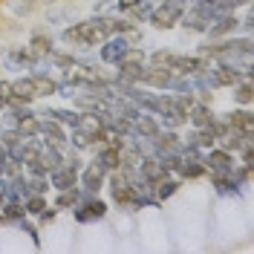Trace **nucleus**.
<instances>
[{
  "mask_svg": "<svg viewBox=\"0 0 254 254\" xmlns=\"http://www.w3.org/2000/svg\"><path fill=\"white\" fill-rule=\"evenodd\" d=\"M139 122H136V130L142 133V136H156L159 133V122L156 119H147V116H136Z\"/></svg>",
  "mask_w": 254,
  "mask_h": 254,
  "instance_id": "nucleus-18",
  "label": "nucleus"
},
{
  "mask_svg": "<svg viewBox=\"0 0 254 254\" xmlns=\"http://www.w3.org/2000/svg\"><path fill=\"white\" fill-rule=\"evenodd\" d=\"M231 153L228 150H222V147H217V150H211L208 153V165H211V171H231Z\"/></svg>",
  "mask_w": 254,
  "mask_h": 254,
  "instance_id": "nucleus-11",
  "label": "nucleus"
},
{
  "mask_svg": "<svg viewBox=\"0 0 254 254\" xmlns=\"http://www.w3.org/2000/svg\"><path fill=\"white\" fill-rule=\"evenodd\" d=\"M188 119L193 122L196 130H205V127H211V122H214V116H211V110H208L205 104H196V107L188 113Z\"/></svg>",
  "mask_w": 254,
  "mask_h": 254,
  "instance_id": "nucleus-13",
  "label": "nucleus"
},
{
  "mask_svg": "<svg viewBox=\"0 0 254 254\" xmlns=\"http://www.w3.org/2000/svg\"><path fill=\"white\" fill-rule=\"evenodd\" d=\"M144 84H150V87H159V90H165V87H171L174 84V69H168V66H150V69H144L142 78Z\"/></svg>",
  "mask_w": 254,
  "mask_h": 254,
  "instance_id": "nucleus-2",
  "label": "nucleus"
},
{
  "mask_svg": "<svg viewBox=\"0 0 254 254\" xmlns=\"http://www.w3.org/2000/svg\"><path fill=\"white\" fill-rule=\"evenodd\" d=\"M17 133L20 136H35V133H41V122L35 116H17Z\"/></svg>",
  "mask_w": 254,
  "mask_h": 254,
  "instance_id": "nucleus-15",
  "label": "nucleus"
},
{
  "mask_svg": "<svg viewBox=\"0 0 254 254\" xmlns=\"http://www.w3.org/2000/svg\"><path fill=\"white\" fill-rule=\"evenodd\" d=\"M171 64H174V55L171 52H156L153 55V66H168L171 69Z\"/></svg>",
  "mask_w": 254,
  "mask_h": 254,
  "instance_id": "nucleus-25",
  "label": "nucleus"
},
{
  "mask_svg": "<svg viewBox=\"0 0 254 254\" xmlns=\"http://www.w3.org/2000/svg\"><path fill=\"white\" fill-rule=\"evenodd\" d=\"M182 23H185V29H208L211 26V12H208L205 6H193L190 12H182V17H179Z\"/></svg>",
  "mask_w": 254,
  "mask_h": 254,
  "instance_id": "nucleus-3",
  "label": "nucleus"
},
{
  "mask_svg": "<svg viewBox=\"0 0 254 254\" xmlns=\"http://www.w3.org/2000/svg\"><path fill=\"white\" fill-rule=\"evenodd\" d=\"M234 87H237V101L243 107H249V104H252V78L246 75V78L240 81V84H234Z\"/></svg>",
  "mask_w": 254,
  "mask_h": 254,
  "instance_id": "nucleus-19",
  "label": "nucleus"
},
{
  "mask_svg": "<svg viewBox=\"0 0 254 254\" xmlns=\"http://www.w3.org/2000/svg\"><path fill=\"white\" fill-rule=\"evenodd\" d=\"M153 139H156V147H159V150H165V153H174L176 147H179V139H176V133H162V130H159Z\"/></svg>",
  "mask_w": 254,
  "mask_h": 254,
  "instance_id": "nucleus-17",
  "label": "nucleus"
},
{
  "mask_svg": "<svg viewBox=\"0 0 254 254\" xmlns=\"http://www.w3.org/2000/svg\"><path fill=\"white\" fill-rule=\"evenodd\" d=\"M179 17H182V6L179 3H162L156 12H150V23L156 29H171L174 23H179Z\"/></svg>",
  "mask_w": 254,
  "mask_h": 254,
  "instance_id": "nucleus-1",
  "label": "nucleus"
},
{
  "mask_svg": "<svg viewBox=\"0 0 254 254\" xmlns=\"http://www.w3.org/2000/svg\"><path fill=\"white\" fill-rule=\"evenodd\" d=\"M246 78L240 69H234V66H220L217 72H214V78H211V84L214 87H234V84H240V81Z\"/></svg>",
  "mask_w": 254,
  "mask_h": 254,
  "instance_id": "nucleus-6",
  "label": "nucleus"
},
{
  "mask_svg": "<svg viewBox=\"0 0 254 254\" xmlns=\"http://www.w3.org/2000/svg\"><path fill=\"white\" fill-rule=\"evenodd\" d=\"M26 211H29V214L47 211V202H44V196H29V199H26Z\"/></svg>",
  "mask_w": 254,
  "mask_h": 254,
  "instance_id": "nucleus-24",
  "label": "nucleus"
},
{
  "mask_svg": "<svg viewBox=\"0 0 254 254\" xmlns=\"http://www.w3.org/2000/svg\"><path fill=\"white\" fill-rule=\"evenodd\" d=\"M225 122H228L231 130H237V133H243V136H252L254 133V122H252V113L249 110L231 113V116H225Z\"/></svg>",
  "mask_w": 254,
  "mask_h": 254,
  "instance_id": "nucleus-5",
  "label": "nucleus"
},
{
  "mask_svg": "<svg viewBox=\"0 0 254 254\" xmlns=\"http://www.w3.org/2000/svg\"><path fill=\"white\" fill-rule=\"evenodd\" d=\"M29 81H32V93H35V98L52 95L55 90H58V84L49 78V75H29Z\"/></svg>",
  "mask_w": 254,
  "mask_h": 254,
  "instance_id": "nucleus-10",
  "label": "nucleus"
},
{
  "mask_svg": "<svg viewBox=\"0 0 254 254\" xmlns=\"http://www.w3.org/2000/svg\"><path fill=\"white\" fill-rule=\"evenodd\" d=\"M113 199L119 202V205H127V208H136L139 205V190L136 185H113Z\"/></svg>",
  "mask_w": 254,
  "mask_h": 254,
  "instance_id": "nucleus-4",
  "label": "nucleus"
},
{
  "mask_svg": "<svg viewBox=\"0 0 254 254\" xmlns=\"http://www.w3.org/2000/svg\"><path fill=\"white\" fill-rule=\"evenodd\" d=\"M75 179H78V174H75V165H64V168H55L52 171V185L55 188H72L75 185Z\"/></svg>",
  "mask_w": 254,
  "mask_h": 254,
  "instance_id": "nucleus-8",
  "label": "nucleus"
},
{
  "mask_svg": "<svg viewBox=\"0 0 254 254\" xmlns=\"http://www.w3.org/2000/svg\"><path fill=\"white\" fill-rule=\"evenodd\" d=\"M41 130H44V136L49 139L52 147H61L64 144V133H61V127L58 125H41Z\"/></svg>",
  "mask_w": 254,
  "mask_h": 254,
  "instance_id": "nucleus-20",
  "label": "nucleus"
},
{
  "mask_svg": "<svg viewBox=\"0 0 254 254\" xmlns=\"http://www.w3.org/2000/svg\"><path fill=\"white\" fill-rule=\"evenodd\" d=\"M104 211H107V205H104L101 199H93V202L81 205L78 220H81V222H87V220H101V217H104Z\"/></svg>",
  "mask_w": 254,
  "mask_h": 254,
  "instance_id": "nucleus-12",
  "label": "nucleus"
},
{
  "mask_svg": "<svg viewBox=\"0 0 254 254\" xmlns=\"http://www.w3.org/2000/svg\"><path fill=\"white\" fill-rule=\"evenodd\" d=\"M32 49H35L38 55H44V52L52 49V41H49L47 35H35V38H32Z\"/></svg>",
  "mask_w": 254,
  "mask_h": 254,
  "instance_id": "nucleus-23",
  "label": "nucleus"
},
{
  "mask_svg": "<svg viewBox=\"0 0 254 254\" xmlns=\"http://www.w3.org/2000/svg\"><path fill=\"white\" fill-rule=\"evenodd\" d=\"M101 179H104V168L93 162V165H90V171L84 174V188H87V190H95L98 185H101Z\"/></svg>",
  "mask_w": 254,
  "mask_h": 254,
  "instance_id": "nucleus-16",
  "label": "nucleus"
},
{
  "mask_svg": "<svg viewBox=\"0 0 254 254\" xmlns=\"http://www.w3.org/2000/svg\"><path fill=\"white\" fill-rule=\"evenodd\" d=\"M237 26H240V20L234 15H228V17H222V20H217L214 26H208V29H211V38L217 41V38H222V35H228L231 29H237Z\"/></svg>",
  "mask_w": 254,
  "mask_h": 254,
  "instance_id": "nucleus-14",
  "label": "nucleus"
},
{
  "mask_svg": "<svg viewBox=\"0 0 254 254\" xmlns=\"http://www.w3.org/2000/svg\"><path fill=\"white\" fill-rule=\"evenodd\" d=\"M0 208H3V190H0Z\"/></svg>",
  "mask_w": 254,
  "mask_h": 254,
  "instance_id": "nucleus-28",
  "label": "nucleus"
},
{
  "mask_svg": "<svg viewBox=\"0 0 254 254\" xmlns=\"http://www.w3.org/2000/svg\"><path fill=\"white\" fill-rule=\"evenodd\" d=\"M75 202H78V190H75V188H64V193L58 196V202H55V205H58V208H69V205H75Z\"/></svg>",
  "mask_w": 254,
  "mask_h": 254,
  "instance_id": "nucleus-22",
  "label": "nucleus"
},
{
  "mask_svg": "<svg viewBox=\"0 0 254 254\" xmlns=\"http://www.w3.org/2000/svg\"><path fill=\"white\" fill-rule=\"evenodd\" d=\"M174 190H176V182H165V179L159 182V196H162V199H165V196H171Z\"/></svg>",
  "mask_w": 254,
  "mask_h": 254,
  "instance_id": "nucleus-26",
  "label": "nucleus"
},
{
  "mask_svg": "<svg viewBox=\"0 0 254 254\" xmlns=\"http://www.w3.org/2000/svg\"><path fill=\"white\" fill-rule=\"evenodd\" d=\"M182 165H185V168H182V176H188V179H196V176L205 174V165H202V162H196V159H190V162L185 159Z\"/></svg>",
  "mask_w": 254,
  "mask_h": 254,
  "instance_id": "nucleus-21",
  "label": "nucleus"
},
{
  "mask_svg": "<svg viewBox=\"0 0 254 254\" xmlns=\"http://www.w3.org/2000/svg\"><path fill=\"white\" fill-rule=\"evenodd\" d=\"M98 165H101L104 171H119V168H122V147L107 144V147L98 153Z\"/></svg>",
  "mask_w": 254,
  "mask_h": 254,
  "instance_id": "nucleus-7",
  "label": "nucleus"
},
{
  "mask_svg": "<svg viewBox=\"0 0 254 254\" xmlns=\"http://www.w3.org/2000/svg\"><path fill=\"white\" fill-rule=\"evenodd\" d=\"M142 176L150 182V185H159V182L168 176V171L162 168V162H159V159H144V162H142Z\"/></svg>",
  "mask_w": 254,
  "mask_h": 254,
  "instance_id": "nucleus-9",
  "label": "nucleus"
},
{
  "mask_svg": "<svg viewBox=\"0 0 254 254\" xmlns=\"http://www.w3.org/2000/svg\"><path fill=\"white\" fill-rule=\"evenodd\" d=\"M139 3H142V0H119V9H122V12H133Z\"/></svg>",
  "mask_w": 254,
  "mask_h": 254,
  "instance_id": "nucleus-27",
  "label": "nucleus"
}]
</instances>
